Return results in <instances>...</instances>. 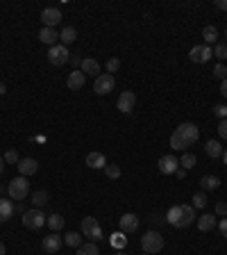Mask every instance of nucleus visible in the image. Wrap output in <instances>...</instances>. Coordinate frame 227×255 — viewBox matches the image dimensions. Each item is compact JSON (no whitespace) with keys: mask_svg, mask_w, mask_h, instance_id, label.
<instances>
[{"mask_svg":"<svg viewBox=\"0 0 227 255\" xmlns=\"http://www.w3.org/2000/svg\"><path fill=\"white\" fill-rule=\"evenodd\" d=\"M200 137V130L195 123H182L175 128V132L170 135V148L175 151H184L186 146H193Z\"/></svg>","mask_w":227,"mask_h":255,"instance_id":"nucleus-1","label":"nucleus"},{"mask_svg":"<svg viewBox=\"0 0 227 255\" xmlns=\"http://www.w3.org/2000/svg\"><path fill=\"white\" fill-rule=\"evenodd\" d=\"M166 221L175 228H188L191 223L195 221V208L193 205H173L166 214Z\"/></svg>","mask_w":227,"mask_h":255,"instance_id":"nucleus-2","label":"nucleus"},{"mask_svg":"<svg viewBox=\"0 0 227 255\" xmlns=\"http://www.w3.org/2000/svg\"><path fill=\"white\" fill-rule=\"evenodd\" d=\"M141 249L145 251V253H150V255L159 253V251L164 249V237H162V232H157V230H148V232L141 237Z\"/></svg>","mask_w":227,"mask_h":255,"instance_id":"nucleus-3","label":"nucleus"},{"mask_svg":"<svg viewBox=\"0 0 227 255\" xmlns=\"http://www.w3.org/2000/svg\"><path fill=\"white\" fill-rule=\"evenodd\" d=\"M7 194H9L12 201H23V198L30 194V183H27V178L25 176L14 178L12 183H9V187H7Z\"/></svg>","mask_w":227,"mask_h":255,"instance_id":"nucleus-4","label":"nucleus"},{"mask_svg":"<svg viewBox=\"0 0 227 255\" xmlns=\"http://www.w3.org/2000/svg\"><path fill=\"white\" fill-rule=\"evenodd\" d=\"M82 235L89 239V242H100L103 239V228H100V223L96 221V216H84L82 219Z\"/></svg>","mask_w":227,"mask_h":255,"instance_id":"nucleus-5","label":"nucleus"},{"mask_svg":"<svg viewBox=\"0 0 227 255\" xmlns=\"http://www.w3.org/2000/svg\"><path fill=\"white\" fill-rule=\"evenodd\" d=\"M45 221H48V216H43V212L37 208L23 212V226L27 230H41L45 226Z\"/></svg>","mask_w":227,"mask_h":255,"instance_id":"nucleus-6","label":"nucleus"},{"mask_svg":"<svg viewBox=\"0 0 227 255\" xmlns=\"http://www.w3.org/2000/svg\"><path fill=\"white\" fill-rule=\"evenodd\" d=\"M114 87H116L114 75H111V73H100L96 78V82H93V92H96L98 96H107V93L114 92Z\"/></svg>","mask_w":227,"mask_h":255,"instance_id":"nucleus-7","label":"nucleus"},{"mask_svg":"<svg viewBox=\"0 0 227 255\" xmlns=\"http://www.w3.org/2000/svg\"><path fill=\"white\" fill-rule=\"evenodd\" d=\"M68 59H71V52H68L66 46H62V44H57V46H52L50 50H48V62H50L52 66H64Z\"/></svg>","mask_w":227,"mask_h":255,"instance_id":"nucleus-8","label":"nucleus"},{"mask_svg":"<svg viewBox=\"0 0 227 255\" xmlns=\"http://www.w3.org/2000/svg\"><path fill=\"white\" fill-rule=\"evenodd\" d=\"M211 55H214V50H211L207 44H200V46L191 48V52H188V59H191L193 64H207Z\"/></svg>","mask_w":227,"mask_h":255,"instance_id":"nucleus-9","label":"nucleus"},{"mask_svg":"<svg viewBox=\"0 0 227 255\" xmlns=\"http://www.w3.org/2000/svg\"><path fill=\"white\" fill-rule=\"evenodd\" d=\"M177 169H180V160H177L175 155H164V157H159V171H162L164 176H173Z\"/></svg>","mask_w":227,"mask_h":255,"instance_id":"nucleus-10","label":"nucleus"},{"mask_svg":"<svg viewBox=\"0 0 227 255\" xmlns=\"http://www.w3.org/2000/svg\"><path fill=\"white\" fill-rule=\"evenodd\" d=\"M118 228H121V232H134L136 228H139V216L132 214V212H127V214H123L121 219H118Z\"/></svg>","mask_w":227,"mask_h":255,"instance_id":"nucleus-11","label":"nucleus"},{"mask_svg":"<svg viewBox=\"0 0 227 255\" xmlns=\"http://www.w3.org/2000/svg\"><path fill=\"white\" fill-rule=\"evenodd\" d=\"M62 244H64V239L57 235V232H52V235L43 237V242H41V249L45 251V253H59V249H62Z\"/></svg>","mask_w":227,"mask_h":255,"instance_id":"nucleus-12","label":"nucleus"},{"mask_svg":"<svg viewBox=\"0 0 227 255\" xmlns=\"http://www.w3.org/2000/svg\"><path fill=\"white\" fill-rule=\"evenodd\" d=\"M134 105H136V96H134V92H123L121 96H118V103H116V107L123 114H130L132 110H134Z\"/></svg>","mask_w":227,"mask_h":255,"instance_id":"nucleus-13","label":"nucleus"},{"mask_svg":"<svg viewBox=\"0 0 227 255\" xmlns=\"http://www.w3.org/2000/svg\"><path fill=\"white\" fill-rule=\"evenodd\" d=\"M41 21H43L45 27H55L62 21V12H59L57 7H45L43 12H41Z\"/></svg>","mask_w":227,"mask_h":255,"instance_id":"nucleus-14","label":"nucleus"},{"mask_svg":"<svg viewBox=\"0 0 227 255\" xmlns=\"http://www.w3.org/2000/svg\"><path fill=\"white\" fill-rule=\"evenodd\" d=\"M16 166H19L21 176H25V178H27V176H34V173L39 171V162H37L34 157H23V160H21Z\"/></svg>","mask_w":227,"mask_h":255,"instance_id":"nucleus-15","label":"nucleus"},{"mask_svg":"<svg viewBox=\"0 0 227 255\" xmlns=\"http://www.w3.org/2000/svg\"><path fill=\"white\" fill-rule=\"evenodd\" d=\"M195 223H198V228H200L202 232H209V230H214L216 226H218V221H216V214H207V212H205L202 216H198V219H195Z\"/></svg>","mask_w":227,"mask_h":255,"instance_id":"nucleus-16","label":"nucleus"},{"mask_svg":"<svg viewBox=\"0 0 227 255\" xmlns=\"http://www.w3.org/2000/svg\"><path fill=\"white\" fill-rule=\"evenodd\" d=\"M84 82H86L84 73H82V71H73L71 75H68V82H66V85H68V89H71V92H80V89L84 87Z\"/></svg>","mask_w":227,"mask_h":255,"instance_id":"nucleus-17","label":"nucleus"},{"mask_svg":"<svg viewBox=\"0 0 227 255\" xmlns=\"http://www.w3.org/2000/svg\"><path fill=\"white\" fill-rule=\"evenodd\" d=\"M39 39L41 44H45V46H57V41H59V34L55 32V27H43L39 32Z\"/></svg>","mask_w":227,"mask_h":255,"instance_id":"nucleus-18","label":"nucleus"},{"mask_svg":"<svg viewBox=\"0 0 227 255\" xmlns=\"http://www.w3.org/2000/svg\"><path fill=\"white\" fill-rule=\"evenodd\" d=\"M80 71L84 73V75H93V78H98L96 73H100V64H98L93 57H86V59H82V66H80Z\"/></svg>","mask_w":227,"mask_h":255,"instance_id":"nucleus-19","label":"nucleus"},{"mask_svg":"<svg viewBox=\"0 0 227 255\" xmlns=\"http://www.w3.org/2000/svg\"><path fill=\"white\" fill-rule=\"evenodd\" d=\"M86 166H91V169H104L107 166V157L103 153H89L86 155Z\"/></svg>","mask_w":227,"mask_h":255,"instance_id":"nucleus-20","label":"nucleus"},{"mask_svg":"<svg viewBox=\"0 0 227 255\" xmlns=\"http://www.w3.org/2000/svg\"><path fill=\"white\" fill-rule=\"evenodd\" d=\"M205 153H207L209 157H214V160H216V157H221L225 151H223V144L218 141V139H209L207 144H205Z\"/></svg>","mask_w":227,"mask_h":255,"instance_id":"nucleus-21","label":"nucleus"},{"mask_svg":"<svg viewBox=\"0 0 227 255\" xmlns=\"http://www.w3.org/2000/svg\"><path fill=\"white\" fill-rule=\"evenodd\" d=\"M200 187L205 191H216L221 187V178L218 176H202L200 178Z\"/></svg>","mask_w":227,"mask_h":255,"instance_id":"nucleus-22","label":"nucleus"},{"mask_svg":"<svg viewBox=\"0 0 227 255\" xmlns=\"http://www.w3.org/2000/svg\"><path fill=\"white\" fill-rule=\"evenodd\" d=\"M78 39V30H75V27H64V30H62V34H59V41H62V46H66L68 48V44H73V41Z\"/></svg>","mask_w":227,"mask_h":255,"instance_id":"nucleus-23","label":"nucleus"},{"mask_svg":"<svg viewBox=\"0 0 227 255\" xmlns=\"http://www.w3.org/2000/svg\"><path fill=\"white\" fill-rule=\"evenodd\" d=\"M12 214H14V203H12V201L0 198V223H5Z\"/></svg>","mask_w":227,"mask_h":255,"instance_id":"nucleus-24","label":"nucleus"},{"mask_svg":"<svg viewBox=\"0 0 227 255\" xmlns=\"http://www.w3.org/2000/svg\"><path fill=\"white\" fill-rule=\"evenodd\" d=\"M45 226L52 230V232H59V230L64 228V216H59V214H52L48 216V221H45Z\"/></svg>","mask_w":227,"mask_h":255,"instance_id":"nucleus-25","label":"nucleus"},{"mask_svg":"<svg viewBox=\"0 0 227 255\" xmlns=\"http://www.w3.org/2000/svg\"><path fill=\"white\" fill-rule=\"evenodd\" d=\"M48 198H50V196H48V191H43V189L34 191V194H32V203H34V208L41 209L45 203H48Z\"/></svg>","mask_w":227,"mask_h":255,"instance_id":"nucleus-26","label":"nucleus"},{"mask_svg":"<svg viewBox=\"0 0 227 255\" xmlns=\"http://www.w3.org/2000/svg\"><path fill=\"white\" fill-rule=\"evenodd\" d=\"M195 162H198V157H195L193 153H184V155H182V160H180V169H184V171L193 169Z\"/></svg>","mask_w":227,"mask_h":255,"instance_id":"nucleus-27","label":"nucleus"},{"mask_svg":"<svg viewBox=\"0 0 227 255\" xmlns=\"http://www.w3.org/2000/svg\"><path fill=\"white\" fill-rule=\"evenodd\" d=\"M64 244L66 246H71V249H80V246H82V237H80L78 232H66Z\"/></svg>","mask_w":227,"mask_h":255,"instance_id":"nucleus-28","label":"nucleus"},{"mask_svg":"<svg viewBox=\"0 0 227 255\" xmlns=\"http://www.w3.org/2000/svg\"><path fill=\"white\" fill-rule=\"evenodd\" d=\"M109 244L114 246V249H125V244H127V239H125V232H121V230H118V232H114V235H111V239H109Z\"/></svg>","mask_w":227,"mask_h":255,"instance_id":"nucleus-29","label":"nucleus"},{"mask_svg":"<svg viewBox=\"0 0 227 255\" xmlns=\"http://www.w3.org/2000/svg\"><path fill=\"white\" fill-rule=\"evenodd\" d=\"M202 37H205L207 44H216V41H218V30H216L214 25H207L202 30Z\"/></svg>","mask_w":227,"mask_h":255,"instance_id":"nucleus-30","label":"nucleus"},{"mask_svg":"<svg viewBox=\"0 0 227 255\" xmlns=\"http://www.w3.org/2000/svg\"><path fill=\"white\" fill-rule=\"evenodd\" d=\"M78 255H100V253H98L96 242H89V244H82V246H80Z\"/></svg>","mask_w":227,"mask_h":255,"instance_id":"nucleus-31","label":"nucleus"},{"mask_svg":"<svg viewBox=\"0 0 227 255\" xmlns=\"http://www.w3.org/2000/svg\"><path fill=\"white\" fill-rule=\"evenodd\" d=\"M104 173H107V178L116 180V178H121V173H123V171H121V166H118V164H107V166H104Z\"/></svg>","mask_w":227,"mask_h":255,"instance_id":"nucleus-32","label":"nucleus"},{"mask_svg":"<svg viewBox=\"0 0 227 255\" xmlns=\"http://www.w3.org/2000/svg\"><path fill=\"white\" fill-rule=\"evenodd\" d=\"M191 201H193V208H205V205H207V196H205V191H198V194H193V198H191Z\"/></svg>","mask_w":227,"mask_h":255,"instance_id":"nucleus-33","label":"nucleus"},{"mask_svg":"<svg viewBox=\"0 0 227 255\" xmlns=\"http://www.w3.org/2000/svg\"><path fill=\"white\" fill-rule=\"evenodd\" d=\"M214 55L221 59V62H225V59H227V44H216Z\"/></svg>","mask_w":227,"mask_h":255,"instance_id":"nucleus-34","label":"nucleus"},{"mask_svg":"<svg viewBox=\"0 0 227 255\" xmlns=\"http://www.w3.org/2000/svg\"><path fill=\"white\" fill-rule=\"evenodd\" d=\"M214 75H216L218 80H225V78H227V66L223 64V62H221V64H216V66H214Z\"/></svg>","mask_w":227,"mask_h":255,"instance_id":"nucleus-35","label":"nucleus"},{"mask_svg":"<svg viewBox=\"0 0 227 255\" xmlns=\"http://www.w3.org/2000/svg\"><path fill=\"white\" fill-rule=\"evenodd\" d=\"M5 162H9V164H19V162H21V160H19V153L14 151V148H12V151H7V153H5Z\"/></svg>","mask_w":227,"mask_h":255,"instance_id":"nucleus-36","label":"nucleus"},{"mask_svg":"<svg viewBox=\"0 0 227 255\" xmlns=\"http://www.w3.org/2000/svg\"><path fill=\"white\" fill-rule=\"evenodd\" d=\"M118 69H121V59H116V57H111L109 62H107V71H109V73H116Z\"/></svg>","mask_w":227,"mask_h":255,"instance_id":"nucleus-37","label":"nucleus"},{"mask_svg":"<svg viewBox=\"0 0 227 255\" xmlns=\"http://www.w3.org/2000/svg\"><path fill=\"white\" fill-rule=\"evenodd\" d=\"M214 114L221 118V121H223V118H227V105H216V107H214Z\"/></svg>","mask_w":227,"mask_h":255,"instance_id":"nucleus-38","label":"nucleus"},{"mask_svg":"<svg viewBox=\"0 0 227 255\" xmlns=\"http://www.w3.org/2000/svg\"><path fill=\"white\" fill-rule=\"evenodd\" d=\"M218 135H221V139L227 141V118H223L221 123H218Z\"/></svg>","mask_w":227,"mask_h":255,"instance_id":"nucleus-39","label":"nucleus"},{"mask_svg":"<svg viewBox=\"0 0 227 255\" xmlns=\"http://www.w3.org/2000/svg\"><path fill=\"white\" fill-rule=\"evenodd\" d=\"M216 214H218V216H227V203L218 201V203H216Z\"/></svg>","mask_w":227,"mask_h":255,"instance_id":"nucleus-40","label":"nucleus"},{"mask_svg":"<svg viewBox=\"0 0 227 255\" xmlns=\"http://www.w3.org/2000/svg\"><path fill=\"white\" fill-rule=\"evenodd\" d=\"M218 230H221L223 237H227V216H223L221 221H218Z\"/></svg>","mask_w":227,"mask_h":255,"instance_id":"nucleus-41","label":"nucleus"},{"mask_svg":"<svg viewBox=\"0 0 227 255\" xmlns=\"http://www.w3.org/2000/svg\"><path fill=\"white\" fill-rule=\"evenodd\" d=\"M221 96L223 98H227V78L221 80Z\"/></svg>","mask_w":227,"mask_h":255,"instance_id":"nucleus-42","label":"nucleus"},{"mask_svg":"<svg viewBox=\"0 0 227 255\" xmlns=\"http://www.w3.org/2000/svg\"><path fill=\"white\" fill-rule=\"evenodd\" d=\"M68 62L75 66V71H78V66H82V59H80V57H73V55H71V59H68Z\"/></svg>","mask_w":227,"mask_h":255,"instance_id":"nucleus-43","label":"nucleus"},{"mask_svg":"<svg viewBox=\"0 0 227 255\" xmlns=\"http://www.w3.org/2000/svg\"><path fill=\"white\" fill-rule=\"evenodd\" d=\"M216 7H218V9H223V12H227V0H218V2H216Z\"/></svg>","mask_w":227,"mask_h":255,"instance_id":"nucleus-44","label":"nucleus"},{"mask_svg":"<svg viewBox=\"0 0 227 255\" xmlns=\"http://www.w3.org/2000/svg\"><path fill=\"white\" fill-rule=\"evenodd\" d=\"M175 176H177V178H184V176H186V171H184V169H177Z\"/></svg>","mask_w":227,"mask_h":255,"instance_id":"nucleus-45","label":"nucleus"},{"mask_svg":"<svg viewBox=\"0 0 227 255\" xmlns=\"http://www.w3.org/2000/svg\"><path fill=\"white\" fill-rule=\"evenodd\" d=\"M5 171V157H0V173Z\"/></svg>","mask_w":227,"mask_h":255,"instance_id":"nucleus-46","label":"nucleus"},{"mask_svg":"<svg viewBox=\"0 0 227 255\" xmlns=\"http://www.w3.org/2000/svg\"><path fill=\"white\" fill-rule=\"evenodd\" d=\"M5 253H7V249H5V244L0 242V255H5Z\"/></svg>","mask_w":227,"mask_h":255,"instance_id":"nucleus-47","label":"nucleus"},{"mask_svg":"<svg viewBox=\"0 0 227 255\" xmlns=\"http://www.w3.org/2000/svg\"><path fill=\"white\" fill-rule=\"evenodd\" d=\"M7 89H5V85H2V82H0V96H2V93H5Z\"/></svg>","mask_w":227,"mask_h":255,"instance_id":"nucleus-48","label":"nucleus"},{"mask_svg":"<svg viewBox=\"0 0 227 255\" xmlns=\"http://www.w3.org/2000/svg\"><path fill=\"white\" fill-rule=\"evenodd\" d=\"M223 160H225V164H227V151H225V153H223Z\"/></svg>","mask_w":227,"mask_h":255,"instance_id":"nucleus-49","label":"nucleus"},{"mask_svg":"<svg viewBox=\"0 0 227 255\" xmlns=\"http://www.w3.org/2000/svg\"><path fill=\"white\" fill-rule=\"evenodd\" d=\"M118 255H127V253H123V251H121V253H118Z\"/></svg>","mask_w":227,"mask_h":255,"instance_id":"nucleus-50","label":"nucleus"},{"mask_svg":"<svg viewBox=\"0 0 227 255\" xmlns=\"http://www.w3.org/2000/svg\"><path fill=\"white\" fill-rule=\"evenodd\" d=\"M145 255H150V253H145Z\"/></svg>","mask_w":227,"mask_h":255,"instance_id":"nucleus-51","label":"nucleus"},{"mask_svg":"<svg viewBox=\"0 0 227 255\" xmlns=\"http://www.w3.org/2000/svg\"><path fill=\"white\" fill-rule=\"evenodd\" d=\"M225 34H227V30H225Z\"/></svg>","mask_w":227,"mask_h":255,"instance_id":"nucleus-52","label":"nucleus"}]
</instances>
